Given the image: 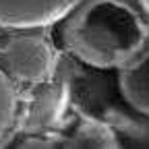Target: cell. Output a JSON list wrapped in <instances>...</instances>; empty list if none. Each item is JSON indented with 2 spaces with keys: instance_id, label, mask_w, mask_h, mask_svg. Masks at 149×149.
Returning a JSON list of instances; mask_svg holds the SVG:
<instances>
[{
  "instance_id": "6da1fadb",
  "label": "cell",
  "mask_w": 149,
  "mask_h": 149,
  "mask_svg": "<svg viewBox=\"0 0 149 149\" xmlns=\"http://www.w3.org/2000/svg\"><path fill=\"white\" fill-rule=\"evenodd\" d=\"M145 42V27L126 4L95 0L83 6L64 27L66 48L87 64L118 66Z\"/></svg>"
},
{
  "instance_id": "7a4b0ae2",
  "label": "cell",
  "mask_w": 149,
  "mask_h": 149,
  "mask_svg": "<svg viewBox=\"0 0 149 149\" xmlns=\"http://www.w3.org/2000/svg\"><path fill=\"white\" fill-rule=\"evenodd\" d=\"M4 56L13 77L23 83L48 81L56 64V54L50 42L37 33H17Z\"/></svg>"
},
{
  "instance_id": "3957f363",
  "label": "cell",
  "mask_w": 149,
  "mask_h": 149,
  "mask_svg": "<svg viewBox=\"0 0 149 149\" xmlns=\"http://www.w3.org/2000/svg\"><path fill=\"white\" fill-rule=\"evenodd\" d=\"M79 0H0V23L37 29L62 19Z\"/></svg>"
},
{
  "instance_id": "277c9868",
  "label": "cell",
  "mask_w": 149,
  "mask_h": 149,
  "mask_svg": "<svg viewBox=\"0 0 149 149\" xmlns=\"http://www.w3.org/2000/svg\"><path fill=\"white\" fill-rule=\"evenodd\" d=\"M120 91L135 110L149 114V56L120 70Z\"/></svg>"
},
{
  "instance_id": "5b68a950",
  "label": "cell",
  "mask_w": 149,
  "mask_h": 149,
  "mask_svg": "<svg viewBox=\"0 0 149 149\" xmlns=\"http://www.w3.org/2000/svg\"><path fill=\"white\" fill-rule=\"evenodd\" d=\"M17 118V91L10 79L0 70V137L8 133Z\"/></svg>"
},
{
  "instance_id": "8992f818",
  "label": "cell",
  "mask_w": 149,
  "mask_h": 149,
  "mask_svg": "<svg viewBox=\"0 0 149 149\" xmlns=\"http://www.w3.org/2000/svg\"><path fill=\"white\" fill-rule=\"evenodd\" d=\"M21 31L19 27H13V25H6V23H0V52H6V48L13 44V40L17 37V33Z\"/></svg>"
},
{
  "instance_id": "52a82bcc",
  "label": "cell",
  "mask_w": 149,
  "mask_h": 149,
  "mask_svg": "<svg viewBox=\"0 0 149 149\" xmlns=\"http://www.w3.org/2000/svg\"><path fill=\"white\" fill-rule=\"evenodd\" d=\"M141 4H143V8H145L147 15H149V0H141Z\"/></svg>"
}]
</instances>
